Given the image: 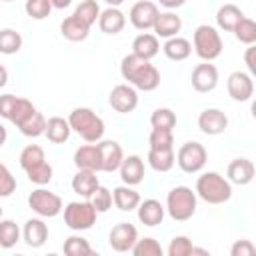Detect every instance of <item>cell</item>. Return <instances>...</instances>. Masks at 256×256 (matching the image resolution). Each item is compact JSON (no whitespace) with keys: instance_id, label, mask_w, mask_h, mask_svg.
Instances as JSON below:
<instances>
[{"instance_id":"cell-9","label":"cell","mask_w":256,"mask_h":256,"mask_svg":"<svg viewBox=\"0 0 256 256\" xmlns=\"http://www.w3.org/2000/svg\"><path fill=\"white\" fill-rule=\"evenodd\" d=\"M108 104L120 114H130L138 106V92L132 84H118L110 90Z\"/></svg>"},{"instance_id":"cell-3","label":"cell","mask_w":256,"mask_h":256,"mask_svg":"<svg viewBox=\"0 0 256 256\" xmlns=\"http://www.w3.org/2000/svg\"><path fill=\"white\" fill-rule=\"evenodd\" d=\"M194 192L208 204H224L232 198V184L218 172H204L198 176Z\"/></svg>"},{"instance_id":"cell-15","label":"cell","mask_w":256,"mask_h":256,"mask_svg":"<svg viewBox=\"0 0 256 256\" xmlns=\"http://www.w3.org/2000/svg\"><path fill=\"white\" fill-rule=\"evenodd\" d=\"M74 164L78 170H92V172H102V158H100V148L98 142H88L74 152Z\"/></svg>"},{"instance_id":"cell-7","label":"cell","mask_w":256,"mask_h":256,"mask_svg":"<svg viewBox=\"0 0 256 256\" xmlns=\"http://www.w3.org/2000/svg\"><path fill=\"white\" fill-rule=\"evenodd\" d=\"M208 152L200 142H186L176 152V164L186 174H196L206 166Z\"/></svg>"},{"instance_id":"cell-11","label":"cell","mask_w":256,"mask_h":256,"mask_svg":"<svg viewBox=\"0 0 256 256\" xmlns=\"http://www.w3.org/2000/svg\"><path fill=\"white\" fill-rule=\"evenodd\" d=\"M226 88H228V94L234 102H248L254 94V80H252V74L248 72H232L226 80Z\"/></svg>"},{"instance_id":"cell-21","label":"cell","mask_w":256,"mask_h":256,"mask_svg":"<svg viewBox=\"0 0 256 256\" xmlns=\"http://www.w3.org/2000/svg\"><path fill=\"white\" fill-rule=\"evenodd\" d=\"M98 26L104 34H118L124 30L126 26V16L120 8L116 6H108L106 10H100V16H98Z\"/></svg>"},{"instance_id":"cell-54","label":"cell","mask_w":256,"mask_h":256,"mask_svg":"<svg viewBox=\"0 0 256 256\" xmlns=\"http://www.w3.org/2000/svg\"><path fill=\"white\" fill-rule=\"evenodd\" d=\"M190 254H202V256H208V250H204V248H196V246H192V252Z\"/></svg>"},{"instance_id":"cell-30","label":"cell","mask_w":256,"mask_h":256,"mask_svg":"<svg viewBox=\"0 0 256 256\" xmlns=\"http://www.w3.org/2000/svg\"><path fill=\"white\" fill-rule=\"evenodd\" d=\"M242 18H244V12L236 4H224L216 12V24L224 32H232Z\"/></svg>"},{"instance_id":"cell-13","label":"cell","mask_w":256,"mask_h":256,"mask_svg":"<svg viewBox=\"0 0 256 256\" xmlns=\"http://www.w3.org/2000/svg\"><path fill=\"white\" fill-rule=\"evenodd\" d=\"M190 80H192V88L196 92H202V94L212 92L218 86V68L210 62H202V64L194 66Z\"/></svg>"},{"instance_id":"cell-28","label":"cell","mask_w":256,"mask_h":256,"mask_svg":"<svg viewBox=\"0 0 256 256\" xmlns=\"http://www.w3.org/2000/svg\"><path fill=\"white\" fill-rule=\"evenodd\" d=\"M148 164L156 172H168L176 164L174 148H150L148 150Z\"/></svg>"},{"instance_id":"cell-1","label":"cell","mask_w":256,"mask_h":256,"mask_svg":"<svg viewBox=\"0 0 256 256\" xmlns=\"http://www.w3.org/2000/svg\"><path fill=\"white\" fill-rule=\"evenodd\" d=\"M120 74L136 90L152 92V90H156L160 86V72H158V68L154 64H150V60H144V58H140L136 54H128V56L122 58Z\"/></svg>"},{"instance_id":"cell-43","label":"cell","mask_w":256,"mask_h":256,"mask_svg":"<svg viewBox=\"0 0 256 256\" xmlns=\"http://www.w3.org/2000/svg\"><path fill=\"white\" fill-rule=\"evenodd\" d=\"M148 144H150V148H174V134H172V130L152 128V132L148 136Z\"/></svg>"},{"instance_id":"cell-32","label":"cell","mask_w":256,"mask_h":256,"mask_svg":"<svg viewBox=\"0 0 256 256\" xmlns=\"http://www.w3.org/2000/svg\"><path fill=\"white\" fill-rule=\"evenodd\" d=\"M64 254L68 256H92L94 254V248L90 246V242L82 236H68L64 240V246H62Z\"/></svg>"},{"instance_id":"cell-2","label":"cell","mask_w":256,"mask_h":256,"mask_svg":"<svg viewBox=\"0 0 256 256\" xmlns=\"http://www.w3.org/2000/svg\"><path fill=\"white\" fill-rule=\"evenodd\" d=\"M70 128L84 140V142H100L104 136V120L92 108H74L68 116Z\"/></svg>"},{"instance_id":"cell-51","label":"cell","mask_w":256,"mask_h":256,"mask_svg":"<svg viewBox=\"0 0 256 256\" xmlns=\"http://www.w3.org/2000/svg\"><path fill=\"white\" fill-rule=\"evenodd\" d=\"M50 4H52V8L64 10V8H68V6L72 4V0H50Z\"/></svg>"},{"instance_id":"cell-31","label":"cell","mask_w":256,"mask_h":256,"mask_svg":"<svg viewBox=\"0 0 256 256\" xmlns=\"http://www.w3.org/2000/svg\"><path fill=\"white\" fill-rule=\"evenodd\" d=\"M18 130H20L24 136H28V138H38V136H42L44 130H46V118H44L38 110H34V112L18 126Z\"/></svg>"},{"instance_id":"cell-14","label":"cell","mask_w":256,"mask_h":256,"mask_svg":"<svg viewBox=\"0 0 256 256\" xmlns=\"http://www.w3.org/2000/svg\"><path fill=\"white\" fill-rule=\"evenodd\" d=\"M198 128L206 136H218L228 128V116L220 108H206L198 116Z\"/></svg>"},{"instance_id":"cell-34","label":"cell","mask_w":256,"mask_h":256,"mask_svg":"<svg viewBox=\"0 0 256 256\" xmlns=\"http://www.w3.org/2000/svg\"><path fill=\"white\" fill-rule=\"evenodd\" d=\"M74 16H76L78 20H82L86 26L92 28V24H96V20H98V16H100V6H98L96 0H82V2L76 6Z\"/></svg>"},{"instance_id":"cell-45","label":"cell","mask_w":256,"mask_h":256,"mask_svg":"<svg viewBox=\"0 0 256 256\" xmlns=\"http://www.w3.org/2000/svg\"><path fill=\"white\" fill-rule=\"evenodd\" d=\"M192 240L188 236H174L168 244V256H190L192 252Z\"/></svg>"},{"instance_id":"cell-46","label":"cell","mask_w":256,"mask_h":256,"mask_svg":"<svg viewBox=\"0 0 256 256\" xmlns=\"http://www.w3.org/2000/svg\"><path fill=\"white\" fill-rule=\"evenodd\" d=\"M14 190H16V178L12 176L10 168L4 162H0V198L12 196Z\"/></svg>"},{"instance_id":"cell-33","label":"cell","mask_w":256,"mask_h":256,"mask_svg":"<svg viewBox=\"0 0 256 256\" xmlns=\"http://www.w3.org/2000/svg\"><path fill=\"white\" fill-rule=\"evenodd\" d=\"M20 48H22V36H20V32H16L12 28L0 30V54L10 56V54L20 52Z\"/></svg>"},{"instance_id":"cell-48","label":"cell","mask_w":256,"mask_h":256,"mask_svg":"<svg viewBox=\"0 0 256 256\" xmlns=\"http://www.w3.org/2000/svg\"><path fill=\"white\" fill-rule=\"evenodd\" d=\"M16 102H18V96H14V94H2L0 96V116L8 120L10 114H12V110H14V106H16Z\"/></svg>"},{"instance_id":"cell-4","label":"cell","mask_w":256,"mask_h":256,"mask_svg":"<svg viewBox=\"0 0 256 256\" xmlns=\"http://www.w3.org/2000/svg\"><path fill=\"white\" fill-rule=\"evenodd\" d=\"M198 196L188 186H174L166 196V212L176 222H186L196 214Z\"/></svg>"},{"instance_id":"cell-57","label":"cell","mask_w":256,"mask_h":256,"mask_svg":"<svg viewBox=\"0 0 256 256\" xmlns=\"http://www.w3.org/2000/svg\"><path fill=\"white\" fill-rule=\"evenodd\" d=\"M4 2H12V0H4Z\"/></svg>"},{"instance_id":"cell-47","label":"cell","mask_w":256,"mask_h":256,"mask_svg":"<svg viewBox=\"0 0 256 256\" xmlns=\"http://www.w3.org/2000/svg\"><path fill=\"white\" fill-rule=\"evenodd\" d=\"M256 246L250 240H236L230 248V256H254Z\"/></svg>"},{"instance_id":"cell-49","label":"cell","mask_w":256,"mask_h":256,"mask_svg":"<svg viewBox=\"0 0 256 256\" xmlns=\"http://www.w3.org/2000/svg\"><path fill=\"white\" fill-rule=\"evenodd\" d=\"M254 52H256V48H254V44H250V46L246 48V52H244V62H246V66H248V74H254V72H256V62H254Z\"/></svg>"},{"instance_id":"cell-22","label":"cell","mask_w":256,"mask_h":256,"mask_svg":"<svg viewBox=\"0 0 256 256\" xmlns=\"http://www.w3.org/2000/svg\"><path fill=\"white\" fill-rule=\"evenodd\" d=\"M152 30L156 38H172V36H178V32L182 30V20L174 12H160Z\"/></svg>"},{"instance_id":"cell-37","label":"cell","mask_w":256,"mask_h":256,"mask_svg":"<svg viewBox=\"0 0 256 256\" xmlns=\"http://www.w3.org/2000/svg\"><path fill=\"white\" fill-rule=\"evenodd\" d=\"M232 32H234L236 40L242 42V44H246V46H250V44L256 42V22H254L252 18H246V16H244V18L236 24V28H234Z\"/></svg>"},{"instance_id":"cell-6","label":"cell","mask_w":256,"mask_h":256,"mask_svg":"<svg viewBox=\"0 0 256 256\" xmlns=\"http://www.w3.org/2000/svg\"><path fill=\"white\" fill-rule=\"evenodd\" d=\"M64 210V224L70 230L82 232V230H90L96 224V208L92 206L90 200H82V202H68Z\"/></svg>"},{"instance_id":"cell-24","label":"cell","mask_w":256,"mask_h":256,"mask_svg":"<svg viewBox=\"0 0 256 256\" xmlns=\"http://www.w3.org/2000/svg\"><path fill=\"white\" fill-rule=\"evenodd\" d=\"M158 52H160V42L150 32H142L132 40V54H136L144 60H152Z\"/></svg>"},{"instance_id":"cell-29","label":"cell","mask_w":256,"mask_h":256,"mask_svg":"<svg viewBox=\"0 0 256 256\" xmlns=\"http://www.w3.org/2000/svg\"><path fill=\"white\" fill-rule=\"evenodd\" d=\"M60 32H62V36H64L66 40H70V42H82V40L88 38L90 26H86L82 20H78V18L72 14V16H68V18L62 20Z\"/></svg>"},{"instance_id":"cell-52","label":"cell","mask_w":256,"mask_h":256,"mask_svg":"<svg viewBox=\"0 0 256 256\" xmlns=\"http://www.w3.org/2000/svg\"><path fill=\"white\" fill-rule=\"evenodd\" d=\"M6 82H8V70L0 64V88H4V86H6Z\"/></svg>"},{"instance_id":"cell-18","label":"cell","mask_w":256,"mask_h":256,"mask_svg":"<svg viewBox=\"0 0 256 256\" xmlns=\"http://www.w3.org/2000/svg\"><path fill=\"white\" fill-rule=\"evenodd\" d=\"M98 148H100V158H102V172L118 170L122 164V158H124L122 146L116 140H100Z\"/></svg>"},{"instance_id":"cell-39","label":"cell","mask_w":256,"mask_h":256,"mask_svg":"<svg viewBox=\"0 0 256 256\" xmlns=\"http://www.w3.org/2000/svg\"><path fill=\"white\" fill-rule=\"evenodd\" d=\"M150 124H152V128L172 130L176 126V114L170 108H156L150 116Z\"/></svg>"},{"instance_id":"cell-41","label":"cell","mask_w":256,"mask_h":256,"mask_svg":"<svg viewBox=\"0 0 256 256\" xmlns=\"http://www.w3.org/2000/svg\"><path fill=\"white\" fill-rule=\"evenodd\" d=\"M34 110H36V106H34L28 98L18 96V102H16V106H14V110H12V114H10V118H8V120L18 128V126H20V124H22V122H24V120L34 112Z\"/></svg>"},{"instance_id":"cell-10","label":"cell","mask_w":256,"mask_h":256,"mask_svg":"<svg viewBox=\"0 0 256 256\" xmlns=\"http://www.w3.org/2000/svg\"><path fill=\"white\" fill-rule=\"evenodd\" d=\"M158 6L150 0H140L136 2L132 8H130V24L136 28V30H152L156 18H158Z\"/></svg>"},{"instance_id":"cell-19","label":"cell","mask_w":256,"mask_h":256,"mask_svg":"<svg viewBox=\"0 0 256 256\" xmlns=\"http://www.w3.org/2000/svg\"><path fill=\"white\" fill-rule=\"evenodd\" d=\"M136 210H138V220L144 226H148V228H154V226L162 224L164 214H166V208L158 200H154V198L140 200V204L136 206Z\"/></svg>"},{"instance_id":"cell-8","label":"cell","mask_w":256,"mask_h":256,"mask_svg":"<svg viewBox=\"0 0 256 256\" xmlns=\"http://www.w3.org/2000/svg\"><path fill=\"white\" fill-rule=\"evenodd\" d=\"M28 206L32 208V212H36L40 218H54L62 212L64 204L62 198L46 188H36L30 192L28 196Z\"/></svg>"},{"instance_id":"cell-53","label":"cell","mask_w":256,"mask_h":256,"mask_svg":"<svg viewBox=\"0 0 256 256\" xmlns=\"http://www.w3.org/2000/svg\"><path fill=\"white\" fill-rule=\"evenodd\" d=\"M6 138H8V132H6V128H4V124H0V148L6 144Z\"/></svg>"},{"instance_id":"cell-16","label":"cell","mask_w":256,"mask_h":256,"mask_svg":"<svg viewBox=\"0 0 256 256\" xmlns=\"http://www.w3.org/2000/svg\"><path fill=\"white\" fill-rule=\"evenodd\" d=\"M120 178L124 184L128 186H138L142 180H144V174H146V168H144V160L138 156V154H130V156H124L122 158V164H120Z\"/></svg>"},{"instance_id":"cell-25","label":"cell","mask_w":256,"mask_h":256,"mask_svg":"<svg viewBox=\"0 0 256 256\" xmlns=\"http://www.w3.org/2000/svg\"><path fill=\"white\" fill-rule=\"evenodd\" d=\"M112 202L118 210L130 212V210H136V206L140 204V194L134 190V186L122 184L112 190Z\"/></svg>"},{"instance_id":"cell-50","label":"cell","mask_w":256,"mask_h":256,"mask_svg":"<svg viewBox=\"0 0 256 256\" xmlns=\"http://www.w3.org/2000/svg\"><path fill=\"white\" fill-rule=\"evenodd\" d=\"M164 8H168V10H174V8H180V6H184V2L186 0H158Z\"/></svg>"},{"instance_id":"cell-5","label":"cell","mask_w":256,"mask_h":256,"mask_svg":"<svg viewBox=\"0 0 256 256\" xmlns=\"http://www.w3.org/2000/svg\"><path fill=\"white\" fill-rule=\"evenodd\" d=\"M192 44H194V52L198 58H202L204 62H212L222 54V38L220 32L214 26L208 24H200L194 34H192Z\"/></svg>"},{"instance_id":"cell-40","label":"cell","mask_w":256,"mask_h":256,"mask_svg":"<svg viewBox=\"0 0 256 256\" xmlns=\"http://www.w3.org/2000/svg\"><path fill=\"white\" fill-rule=\"evenodd\" d=\"M26 176H28V180H30L32 184L44 186V184H48V182L52 180V166L44 160V162H40V164H36V166H32V168H28V170H26Z\"/></svg>"},{"instance_id":"cell-56","label":"cell","mask_w":256,"mask_h":256,"mask_svg":"<svg viewBox=\"0 0 256 256\" xmlns=\"http://www.w3.org/2000/svg\"><path fill=\"white\" fill-rule=\"evenodd\" d=\"M0 218H2V206H0Z\"/></svg>"},{"instance_id":"cell-26","label":"cell","mask_w":256,"mask_h":256,"mask_svg":"<svg viewBox=\"0 0 256 256\" xmlns=\"http://www.w3.org/2000/svg\"><path fill=\"white\" fill-rule=\"evenodd\" d=\"M162 52L168 60L182 62L192 54V44H190V40H186L182 36H172V38H166V42L162 46Z\"/></svg>"},{"instance_id":"cell-12","label":"cell","mask_w":256,"mask_h":256,"mask_svg":"<svg viewBox=\"0 0 256 256\" xmlns=\"http://www.w3.org/2000/svg\"><path fill=\"white\" fill-rule=\"evenodd\" d=\"M138 240V230L130 222H120L116 224L110 234H108V244L116 252H130L134 242Z\"/></svg>"},{"instance_id":"cell-27","label":"cell","mask_w":256,"mask_h":256,"mask_svg":"<svg viewBox=\"0 0 256 256\" xmlns=\"http://www.w3.org/2000/svg\"><path fill=\"white\" fill-rule=\"evenodd\" d=\"M70 124H68V118H62V116H52L46 120V130H44V136L52 142V144H64L68 138H70Z\"/></svg>"},{"instance_id":"cell-35","label":"cell","mask_w":256,"mask_h":256,"mask_svg":"<svg viewBox=\"0 0 256 256\" xmlns=\"http://www.w3.org/2000/svg\"><path fill=\"white\" fill-rule=\"evenodd\" d=\"M18 160H20L22 170L26 172L28 168H32V166H36V164L44 162V160H46V156H44L42 146H38V144H28V146H24V148H22V152H20Z\"/></svg>"},{"instance_id":"cell-20","label":"cell","mask_w":256,"mask_h":256,"mask_svg":"<svg viewBox=\"0 0 256 256\" xmlns=\"http://www.w3.org/2000/svg\"><path fill=\"white\" fill-rule=\"evenodd\" d=\"M22 238H24L26 246H30V248L44 246V242L48 240V226H46V222L42 218L26 220V224L22 228Z\"/></svg>"},{"instance_id":"cell-36","label":"cell","mask_w":256,"mask_h":256,"mask_svg":"<svg viewBox=\"0 0 256 256\" xmlns=\"http://www.w3.org/2000/svg\"><path fill=\"white\" fill-rule=\"evenodd\" d=\"M20 240V228L14 220L0 218V248H12Z\"/></svg>"},{"instance_id":"cell-55","label":"cell","mask_w":256,"mask_h":256,"mask_svg":"<svg viewBox=\"0 0 256 256\" xmlns=\"http://www.w3.org/2000/svg\"><path fill=\"white\" fill-rule=\"evenodd\" d=\"M104 2H106L108 6H116V8H118V6H120L124 0H104Z\"/></svg>"},{"instance_id":"cell-17","label":"cell","mask_w":256,"mask_h":256,"mask_svg":"<svg viewBox=\"0 0 256 256\" xmlns=\"http://www.w3.org/2000/svg\"><path fill=\"white\" fill-rule=\"evenodd\" d=\"M254 162L248 160V158H236L228 164V170H226V176H228V182L230 184H236V186H246L254 180Z\"/></svg>"},{"instance_id":"cell-44","label":"cell","mask_w":256,"mask_h":256,"mask_svg":"<svg viewBox=\"0 0 256 256\" xmlns=\"http://www.w3.org/2000/svg\"><path fill=\"white\" fill-rule=\"evenodd\" d=\"M88 200L92 202V206L96 208V212H108L112 208V192L106 186H98Z\"/></svg>"},{"instance_id":"cell-23","label":"cell","mask_w":256,"mask_h":256,"mask_svg":"<svg viewBox=\"0 0 256 256\" xmlns=\"http://www.w3.org/2000/svg\"><path fill=\"white\" fill-rule=\"evenodd\" d=\"M96 174H98V172H92V170H78V172L74 174V178H72V190H74L78 196H82L84 200H88V198L94 194V190L100 186Z\"/></svg>"},{"instance_id":"cell-38","label":"cell","mask_w":256,"mask_h":256,"mask_svg":"<svg viewBox=\"0 0 256 256\" xmlns=\"http://www.w3.org/2000/svg\"><path fill=\"white\" fill-rule=\"evenodd\" d=\"M130 252H132L134 256H162V254H164L160 242L154 240V238H150V236L138 238V240L134 242V246H132Z\"/></svg>"},{"instance_id":"cell-42","label":"cell","mask_w":256,"mask_h":256,"mask_svg":"<svg viewBox=\"0 0 256 256\" xmlns=\"http://www.w3.org/2000/svg\"><path fill=\"white\" fill-rule=\"evenodd\" d=\"M24 10L32 20H44L50 16L52 4H50V0H26Z\"/></svg>"}]
</instances>
